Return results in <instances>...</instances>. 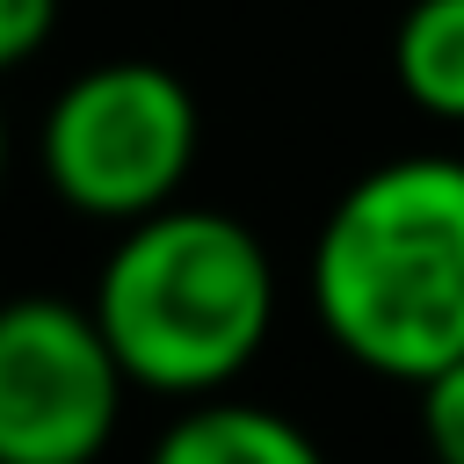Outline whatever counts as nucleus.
I'll return each instance as SVG.
<instances>
[{
  "instance_id": "f257e3e1",
  "label": "nucleus",
  "mask_w": 464,
  "mask_h": 464,
  "mask_svg": "<svg viewBox=\"0 0 464 464\" xmlns=\"http://www.w3.org/2000/svg\"><path fill=\"white\" fill-rule=\"evenodd\" d=\"M319 334L384 384H428L464 355V160L399 152L355 174L304 261Z\"/></svg>"
},
{
  "instance_id": "39448f33",
  "label": "nucleus",
  "mask_w": 464,
  "mask_h": 464,
  "mask_svg": "<svg viewBox=\"0 0 464 464\" xmlns=\"http://www.w3.org/2000/svg\"><path fill=\"white\" fill-rule=\"evenodd\" d=\"M145 464H326V457L290 413L210 392V399H181V413L160 428Z\"/></svg>"
},
{
  "instance_id": "20e7f679",
  "label": "nucleus",
  "mask_w": 464,
  "mask_h": 464,
  "mask_svg": "<svg viewBox=\"0 0 464 464\" xmlns=\"http://www.w3.org/2000/svg\"><path fill=\"white\" fill-rule=\"evenodd\" d=\"M130 392L94 304L44 290L0 304V464H102Z\"/></svg>"
},
{
  "instance_id": "0eeeda50",
  "label": "nucleus",
  "mask_w": 464,
  "mask_h": 464,
  "mask_svg": "<svg viewBox=\"0 0 464 464\" xmlns=\"http://www.w3.org/2000/svg\"><path fill=\"white\" fill-rule=\"evenodd\" d=\"M413 392H420V442H428V457L435 464H464V355L450 370H435L428 384H413Z\"/></svg>"
},
{
  "instance_id": "1a4fd4ad",
  "label": "nucleus",
  "mask_w": 464,
  "mask_h": 464,
  "mask_svg": "<svg viewBox=\"0 0 464 464\" xmlns=\"http://www.w3.org/2000/svg\"><path fill=\"white\" fill-rule=\"evenodd\" d=\"M0 188H7V116H0Z\"/></svg>"
},
{
  "instance_id": "7ed1b4c3",
  "label": "nucleus",
  "mask_w": 464,
  "mask_h": 464,
  "mask_svg": "<svg viewBox=\"0 0 464 464\" xmlns=\"http://www.w3.org/2000/svg\"><path fill=\"white\" fill-rule=\"evenodd\" d=\"M203 116L196 94L152 58H102L72 72L36 123V174L94 225H138L181 203Z\"/></svg>"
},
{
  "instance_id": "f03ea898",
  "label": "nucleus",
  "mask_w": 464,
  "mask_h": 464,
  "mask_svg": "<svg viewBox=\"0 0 464 464\" xmlns=\"http://www.w3.org/2000/svg\"><path fill=\"white\" fill-rule=\"evenodd\" d=\"M94 319L138 392L210 399L254 370L276 326V261L261 232L210 203H167L116 225L94 268Z\"/></svg>"
},
{
  "instance_id": "423d86ee",
  "label": "nucleus",
  "mask_w": 464,
  "mask_h": 464,
  "mask_svg": "<svg viewBox=\"0 0 464 464\" xmlns=\"http://www.w3.org/2000/svg\"><path fill=\"white\" fill-rule=\"evenodd\" d=\"M392 80L420 116L464 123V0H413L399 14Z\"/></svg>"
},
{
  "instance_id": "6e6552de",
  "label": "nucleus",
  "mask_w": 464,
  "mask_h": 464,
  "mask_svg": "<svg viewBox=\"0 0 464 464\" xmlns=\"http://www.w3.org/2000/svg\"><path fill=\"white\" fill-rule=\"evenodd\" d=\"M58 7L65 0H0V72L29 65L58 36Z\"/></svg>"
}]
</instances>
